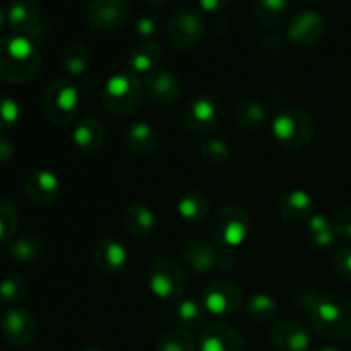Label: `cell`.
<instances>
[{
  "instance_id": "27",
  "label": "cell",
  "mask_w": 351,
  "mask_h": 351,
  "mask_svg": "<svg viewBox=\"0 0 351 351\" xmlns=\"http://www.w3.org/2000/svg\"><path fill=\"white\" fill-rule=\"evenodd\" d=\"M177 213L184 221L202 223L209 215V199L199 191H189L177 202Z\"/></svg>"
},
{
  "instance_id": "22",
  "label": "cell",
  "mask_w": 351,
  "mask_h": 351,
  "mask_svg": "<svg viewBox=\"0 0 351 351\" xmlns=\"http://www.w3.org/2000/svg\"><path fill=\"white\" fill-rule=\"evenodd\" d=\"M280 213L288 221H308L314 215V199L307 191H300V189L288 191L280 199Z\"/></svg>"
},
{
  "instance_id": "14",
  "label": "cell",
  "mask_w": 351,
  "mask_h": 351,
  "mask_svg": "<svg viewBox=\"0 0 351 351\" xmlns=\"http://www.w3.org/2000/svg\"><path fill=\"white\" fill-rule=\"evenodd\" d=\"M93 259H95V266L98 267L99 273L115 276L125 269L127 263H129V252H127L125 243L113 237H106L95 245Z\"/></svg>"
},
{
  "instance_id": "15",
  "label": "cell",
  "mask_w": 351,
  "mask_h": 351,
  "mask_svg": "<svg viewBox=\"0 0 351 351\" xmlns=\"http://www.w3.org/2000/svg\"><path fill=\"white\" fill-rule=\"evenodd\" d=\"M144 93L153 99L154 103L160 105H168L180 98L182 95V82L178 75L167 69H156L151 74L144 77L143 82Z\"/></svg>"
},
{
  "instance_id": "35",
  "label": "cell",
  "mask_w": 351,
  "mask_h": 351,
  "mask_svg": "<svg viewBox=\"0 0 351 351\" xmlns=\"http://www.w3.org/2000/svg\"><path fill=\"white\" fill-rule=\"evenodd\" d=\"M247 314L261 322L271 321L278 314L276 298L267 293H257L247 302Z\"/></svg>"
},
{
  "instance_id": "5",
  "label": "cell",
  "mask_w": 351,
  "mask_h": 351,
  "mask_svg": "<svg viewBox=\"0 0 351 351\" xmlns=\"http://www.w3.org/2000/svg\"><path fill=\"white\" fill-rule=\"evenodd\" d=\"M273 136L288 149H302L312 143L315 136V122L305 110L285 108L271 123Z\"/></svg>"
},
{
  "instance_id": "21",
  "label": "cell",
  "mask_w": 351,
  "mask_h": 351,
  "mask_svg": "<svg viewBox=\"0 0 351 351\" xmlns=\"http://www.w3.org/2000/svg\"><path fill=\"white\" fill-rule=\"evenodd\" d=\"M40 19V5L36 0H12L7 7V24L21 34L33 38Z\"/></svg>"
},
{
  "instance_id": "1",
  "label": "cell",
  "mask_w": 351,
  "mask_h": 351,
  "mask_svg": "<svg viewBox=\"0 0 351 351\" xmlns=\"http://www.w3.org/2000/svg\"><path fill=\"white\" fill-rule=\"evenodd\" d=\"M298 300L307 311L312 329L319 336L335 341L351 339V298L304 291Z\"/></svg>"
},
{
  "instance_id": "18",
  "label": "cell",
  "mask_w": 351,
  "mask_h": 351,
  "mask_svg": "<svg viewBox=\"0 0 351 351\" xmlns=\"http://www.w3.org/2000/svg\"><path fill=\"white\" fill-rule=\"evenodd\" d=\"M26 195L38 206H50L60 195V182L50 170L33 171L24 182Z\"/></svg>"
},
{
  "instance_id": "11",
  "label": "cell",
  "mask_w": 351,
  "mask_h": 351,
  "mask_svg": "<svg viewBox=\"0 0 351 351\" xmlns=\"http://www.w3.org/2000/svg\"><path fill=\"white\" fill-rule=\"evenodd\" d=\"M88 23L95 29L115 31L129 21V0H91L88 5Z\"/></svg>"
},
{
  "instance_id": "41",
  "label": "cell",
  "mask_w": 351,
  "mask_h": 351,
  "mask_svg": "<svg viewBox=\"0 0 351 351\" xmlns=\"http://www.w3.org/2000/svg\"><path fill=\"white\" fill-rule=\"evenodd\" d=\"M335 226H336V232H338L339 239L351 243V206L350 208H346L345 211L338 216Z\"/></svg>"
},
{
  "instance_id": "16",
  "label": "cell",
  "mask_w": 351,
  "mask_h": 351,
  "mask_svg": "<svg viewBox=\"0 0 351 351\" xmlns=\"http://www.w3.org/2000/svg\"><path fill=\"white\" fill-rule=\"evenodd\" d=\"M271 345L278 351H308L312 345L311 331L297 321H283L271 331Z\"/></svg>"
},
{
  "instance_id": "36",
  "label": "cell",
  "mask_w": 351,
  "mask_h": 351,
  "mask_svg": "<svg viewBox=\"0 0 351 351\" xmlns=\"http://www.w3.org/2000/svg\"><path fill=\"white\" fill-rule=\"evenodd\" d=\"M201 156L209 167H225L230 161V146L223 139H206L201 144Z\"/></svg>"
},
{
  "instance_id": "24",
  "label": "cell",
  "mask_w": 351,
  "mask_h": 351,
  "mask_svg": "<svg viewBox=\"0 0 351 351\" xmlns=\"http://www.w3.org/2000/svg\"><path fill=\"white\" fill-rule=\"evenodd\" d=\"M122 225L129 235L136 239H147L156 230V216L147 206L144 204H130L123 211Z\"/></svg>"
},
{
  "instance_id": "10",
  "label": "cell",
  "mask_w": 351,
  "mask_h": 351,
  "mask_svg": "<svg viewBox=\"0 0 351 351\" xmlns=\"http://www.w3.org/2000/svg\"><path fill=\"white\" fill-rule=\"evenodd\" d=\"M184 120L194 134H209L221 120V105L213 95H197L185 108Z\"/></svg>"
},
{
  "instance_id": "29",
  "label": "cell",
  "mask_w": 351,
  "mask_h": 351,
  "mask_svg": "<svg viewBox=\"0 0 351 351\" xmlns=\"http://www.w3.org/2000/svg\"><path fill=\"white\" fill-rule=\"evenodd\" d=\"M89 62H91V51L82 41L71 43L64 50V55H62V65L67 71V74L74 75V77L88 71Z\"/></svg>"
},
{
  "instance_id": "34",
  "label": "cell",
  "mask_w": 351,
  "mask_h": 351,
  "mask_svg": "<svg viewBox=\"0 0 351 351\" xmlns=\"http://www.w3.org/2000/svg\"><path fill=\"white\" fill-rule=\"evenodd\" d=\"M10 256L21 263H31L41 256V240L33 233L21 235L16 242L10 245Z\"/></svg>"
},
{
  "instance_id": "20",
  "label": "cell",
  "mask_w": 351,
  "mask_h": 351,
  "mask_svg": "<svg viewBox=\"0 0 351 351\" xmlns=\"http://www.w3.org/2000/svg\"><path fill=\"white\" fill-rule=\"evenodd\" d=\"M184 263L194 274H208L218 267V249L208 240L191 242L182 252Z\"/></svg>"
},
{
  "instance_id": "43",
  "label": "cell",
  "mask_w": 351,
  "mask_h": 351,
  "mask_svg": "<svg viewBox=\"0 0 351 351\" xmlns=\"http://www.w3.org/2000/svg\"><path fill=\"white\" fill-rule=\"evenodd\" d=\"M230 0H199V5L204 12L208 14H218L228 5Z\"/></svg>"
},
{
  "instance_id": "13",
  "label": "cell",
  "mask_w": 351,
  "mask_h": 351,
  "mask_svg": "<svg viewBox=\"0 0 351 351\" xmlns=\"http://www.w3.org/2000/svg\"><path fill=\"white\" fill-rule=\"evenodd\" d=\"M2 335L16 348H26L36 338V321L33 315L23 308L9 311L2 317Z\"/></svg>"
},
{
  "instance_id": "9",
  "label": "cell",
  "mask_w": 351,
  "mask_h": 351,
  "mask_svg": "<svg viewBox=\"0 0 351 351\" xmlns=\"http://www.w3.org/2000/svg\"><path fill=\"white\" fill-rule=\"evenodd\" d=\"M202 305L209 315L228 317L233 315L243 304L242 290L237 283L226 280L215 281L202 291Z\"/></svg>"
},
{
  "instance_id": "47",
  "label": "cell",
  "mask_w": 351,
  "mask_h": 351,
  "mask_svg": "<svg viewBox=\"0 0 351 351\" xmlns=\"http://www.w3.org/2000/svg\"><path fill=\"white\" fill-rule=\"evenodd\" d=\"M144 2L153 3V5H163V3H167L168 0H144Z\"/></svg>"
},
{
  "instance_id": "23",
  "label": "cell",
  "mask_w": 351,
  "mask_h": 351,
  "mask_svg": "<svg viewBox=\"0 0 351 351\" xmlns=\"http://www.w3.org/2000/svg\"><path fill=\"white\" fill-rule=\"evenodd\" d=\"M72 141H74V146L81 153H96L103 146V141H105V125L96 117H84L74 127Z\"/></svg>"
},
{
  "instance_id": "28",
  "label": "cell",
  "mask_w": 351,
  "mask_h": 351,
  "mask_svg": "<svg viewBox=\"0 0 351 351\" xmlns=\"http://www.w3.org/2000/svg\"><path fill=\"white\" fill-rule=\"evenodd\" d=\"M175 319L180 322L182 328L189 329V331H199V329L206 328L208 312H206L202 302L189 298V300L178 302L175 307Z\"/></svg>"
},
{
  "instance_id": "17",
  "label": "cell",
  "mask_w": 351,
  "mask_h": 351,
  "mask_svg": "<svg viewBox=\"0 0 351 351\" xmlns=\"http://www.w3.org/2000/svg\"><path fill=\"white\" fill-rule=\"evenodd\" d=\"M199 351H243V338L228 324L206 326L199 338Z\"/></svg>"
},
{
  "instance_id": "32",
  "label": "cell",
  "mask_w": 351,
  "mask_h": 351,
  "mask_svg": "<svg viewBox=\"0 0 351 351\" xmlns=\"http://www.w3.org/2000/svg\"><path fill=\"white\" fill-rule=\"evenodd\" d=\"M256 17L263 26H278L288 9V0H256Z\"/></svg>"
},
{
  "instance_id": "26",
  "label": "cell",
  "mask_w": 351,
  "mask_h": 351,
  "mask_svg": "<svg viewBox=\"0 0 351 351\" xmlns=\"http://www.w3.org/2000/svg\"><path fill=\"white\" fill-rule=\"evenodd\" d=\"M233 120L242 129H259L269 120V112L261 101L252 98L242 99L233 108Z\"/></svg>"
},
{
  "instance_id": "6",
  "label": "cell",
  "mask_w": 351,
  "mask_h": 351,
  "mask_svg": "<svg viewBox=\"0 0 351 351\" xmlns=\"http://www.w3.org/2000/svg\"><path fill=\"white\" fill-rule=\"evenodd\" d=\"M43 112L55 125H67L77 115L81 96L74 82L57 79L50 82L43 93Z\"/></svg>"
},
{
  "instance_id": "2",
  "label": "cell",
  "mask_w": 351,
  "mask_h": 351,
  "mask_svg": "<svg viewBox=\"0 0 351 351\" xmlns=\"http://www.w3.org/2000/svg\"><path fill=\"white\" fill-rule=\"evenodd\" d=\"M41 53L26 34H7L0 38V81L23 84L40 71Z\"/></svg>"
},
{
  "instance_id": "42",
  "label": "cell",
  "mask_w": 351,
  "mask_h": 351,
  "mask_svg": "<svg viewBox=\"0 0 351 351\" xmlns=\"http://www.w3.org/2000/svg\"><path fill=\"white\" fill-rule=\"evenodd\" d=\"M235 266V254L230 249H218V269L230 271Z\"/></svg>"
},
{
  "instance_id": "12",
  "label": "cell",
  "mask_w": 351,
  "mask_h": 351,
  "mask_svg": "<svg viewBox=\"0 0 351 351\" xmlns=\"http://www.w3.org/2000/svg\"><path fill=\"white\" fill-rule=\"evenodd\" d=\"M326 33V21L315 10H300L290 21L287 29V38L297 47H312Z\"/></svg>"
},
{
  "instance_id": "8",
  "label": "cell",
  "mask_w": 351,
  "mask_h": 351,
  "mask_svg": "<svg viewBox=\"0 0 351 351\" xmlns=\"http://www.w3.org/2000/svg\"><path fill=\"white\" fill-rule=\"evenodd\" d=\"M204 36V19L194 9H178L167 24L168 43L177 50H189L195 47Z\"/></svg>"
},
{
  "instance_id": "45",
  "label": "cell",
  "mask_w": 351,
  "mask_h": 351,
  "mask_svg": "<svg viewBox=\"0 0 351 351\" xmlns=\"http://www.w3.org/2000/svg\"><path fill=\"white\" fill-rule=\"evenodd\" d=\"M5 23H7V9L0 7V29L5 26Z\"/></svg>"
},
{
  "instance_id": "39",
  "label": "cell",
  "mask_w": 351,
  "mask_h": 351,
  "mask_svg": "<svg viewBox=\"0 0 351 351\" xmlns=\"http://www.w3.org/2000/svg\"><path fill=\"white\" fill-rule=\"evenodd\" d=\"M136 31L144 38V40H153L160 33V23L151 14H143L136 19Z\"/></svg>"
},
{
  "instance_id": "44",
  "label": "cell",
  "mask_w": 351,
  "mask_h": 351,
  "mask_svg": "<svg viewBox=\"0 0 351 351\" xmlns=\"http://www.w3.org/2000/svg\"><path fill=\"white\" fill-rule=\"evenodd\" d=\"M14 156V146L7 139L0 137V165H7Z\"/></svg>"
},
{
  "instance_id": "37",
  "label": "cell",
  "mask_w": 351,
  "mask_h": 351,
  "mask_svg": "<svg viewBox=\"0 0 351 351\" xmlns=\"http://www.w3.org/2000/svg\"><path fill=\"white\" fill-rule=\"evenodd\" d=\"M27 293V283L24 278L10 274L0 281V300L5 304H19Z\"/></svg>"
},
{
  "instance_id": "19",
  "label": "cell",
  "mask_w": 351,
  "mask_h": 351,
  "mask_svg": "<svg viewBox=\"0 0 351 351\" xmlns=\"http://www.w3.org/2000/svg\"><path fill=\"white\" fill-rule=\"evenodd\" d=\"M161 60H163V50H161L160 43H156L154 40H143L130 51L125 71L134 75L146 77L147 74L160 69L158 65L161 64Z\"/></svg>"
},
{
  "instance_id": "40",
  "label": "cell",
  "mask_w": 351,
  "mask_h": 351,
  "mask_svg": "<svg viewBox=\"0 0 351 351\" xmlns=\"http://www.w3.org/2000/svg\"><path fill=\"white\" fill-rule=\"evenodd\" d=\"M335 266L336 271L339 273V276L351 281V245H346L343 247L341 250H338L335 259Z\"/></svg>"
},
{
  "instance_id": "38",
  "label": "cell",
  "mask_w": 351,
  "mask_h": 351,
  "mask_svg": "<svg viewBox=\"0 0 351 351\" xmlns=\"http://www.w3.org/2000/svg\"><path fill=\"white\" fill-rule=\"evenodd\" d=\"M19 105L12 98L0 96V130H7L19 120Z\"/></svg>"
},
{
  "instance_id": "46",
  "label": "cell",
  "mask_w": 351,
  "mask_h": 351,
  "mask_svg": "<svg viewBox=\"0 0 351 351\" xmlns=\"http://www.w3.org/2000/svg\"><path fill=\"white\" fill-rule=\"evenodd\" d=\"M315 351H341V350L336 348V346H332V345H324V346H319Z\"/></svg>"
},
{
  "instance_id": "31",
  "label": "cell",
  "mask_w": 351,
  "mask_h": 351,
  "mask_svg": "<svg viewBox=\"0 0 351 351\" xmlns=\"http://www.w3.org/2000/svg\"><path fill=\"white\" fill-rule=\"evenodd\" d=\"M156 351H195L194 336L185 328H173L158 339Z\"/></svg>"
},
{
  "instance_id": "48",
  "label": "cell",
  "mask_w": 351,
  "mask_h": 351,
  "mask_svg": "<svg viewBox=\"0 0 351 351\" xmlns=\"http://www.w3.org/2000/svg\"><path fill=\"white\" fill-rule=\"evenodd\" d=\"M82 351H103V350H99V348H86V350H82Z\"/></svg>"
},
{
  "instance_id": "7",
  "label": "cell",
  "mask_w": 351,
  "mask_h": 351,
  "mask_svg": "<svg viewBox=\"0 0 351 351\" xmlns=\"http://www.w3.org/2000/svg\"><path fill=\"white\" fill-rule=\"evenodd\" d=\"M187 285L185 271L171 257H160L154 261L147 273V287L151 293L163 302L180 300Z\"/></svg>"
},
{
  "instance_id": "33",
  "label": "cell",
  "mask_w": 351,
  "mask_h": 351,
  "mask_svg": "<svg viewBox=\"0 0 351 351\" xmlns=\"http://www.w3.org/2000/svg\"><path fill=\"white\" fill-rule=\"evenodd\" d=\"M19 225V211L10 199H0V243L14 239Z\"/></svg>"
},
{
  "instance_id": "30",
  "label": "cell",
  "mask_w": 351,
  "mask_h": 351,
  "mask_svg": "<svg viewBox=\"0 0 351 351\" xmlns=\"http://www.w3.org/2000/svg\"><path fill=\"white\" fill-rule=\"evenodd\" d=\"M307 230L312 242L322 249L335 245L336 240L339 239L335 223H331L322 215H312V218L307 221Z\"/></svg>"
},
{
  "instance_id": "25",
  "label": "cell",
  "mask_w": 351,
  "mask_h": 351,
  "mask_svg": "<svg viewBox=\"0 0 351 351\" xmlns=\"http://www.w3.org/2000/svg\"><path fill=\"white\" fill-rule=\"evenodd\" d=\"M122 141L127 149L137 154H149L158 146V134L144 122H134L123 129Z\"/></svg>"
},
{
  "instance_id": "4",
  "label": "cell",
  "mask_w": 351,
  "mask_h": 351,
  "mask_svg": "<svg viewBox=\"0 0 351 351\" xmlns=\"http://www.w3.org/2000/svg\"><path fill=\"white\" fill-rule=\"evenodd\" d=\"M250 233L249 213L235 204H226L215 213L209 221V235L219 249H237Z\"/></svg>"
},
{
  "instance_id": "3",
  "label": "cell",
  "mask_w": 351,
  "mask_h": 351,
  "mask_svg": "<svg viewBox=\"0 0 351 351\" xmlns=\"http://www.w3.org/2000/svg\"><path fill=\"white\" fill-rule=\"evenodd\" d=\"M144 88L139 77L129 71H120L110 75L103 88V105L112 115L129 117L143 103Z\"/></svg>"
}]
</instances>
